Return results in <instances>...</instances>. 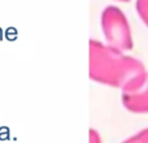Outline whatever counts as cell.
Listing matches in <instances>:
<instances>
[{"mask_svg": "<svg viewBox=\"0 0 148 143\" xmlns=\"http://www.w3.org/2000/svg\"><path fill=\"white\" fill-rule=\"evenodd\" d=\"M118 1H130V0H118Z\"/></svg>", "mask_w": 148, "mask_h": 143, "instance_id": "7", "label": "cell"}, {"mask_svg": "<svg viewBox=\"0 0 148 143\" xmlns=\"http://www.w3.org/2000/svg\"><path fill=\"white\" fill-rule=\"evenodd\" d=\"M88 76L92 81L121 89L122 94L140 90L148 73L142 61L99 41H90Z\"/></svg>", "mask_w": 148, "mask_h": 143, "instance_id": "1", "label": "cell"}, {"mask_svg": "<svg viewBox=\"0 0 148 143\" xmlns=\"http://www.w3.org/2000/svg\"><path fill=\"white\" fill-rule=\"evenodd\" d=\"M136 12L148 26V0H136Z\"/></svg>", "mask_w": 148, "mask_h": 143, "instance_id": "5", "label": "cell"}, {"mask_svg": "<svg viewBox=\"0 0 148 143\" xmlns=\"http://www.w3.org/2000/svg\"><path fill=\"white\" fill-rule=\"evenodd\" d=\"M123 107L133 113H148V77L140 90L130 94H122Z\"/></svg>", "mask_w": 148, "mask_h": 143, "instance_id": "3", "label": "cell"}, {"mask_svg": "<svg viewBox=\"0 0 148 143\" xmlns=\"http://www.w3.org/2000/svg\"><path fill=\"white\" fill-rule=\"evenodd\" d=\"M122 143H148V128L131 135L130 138L125 139Z\"/></svg>", "mask_w": 148, "mask_h": 143, "instance_id": "4", "label": "cell"}, {"mask_svg": "<svg viewBox=\"0 0 148 143\" xmlns=\"http://www.w3.org/2000/svg\"><path fill=\"white\" fill-rule=\"evenodd\" d=\"M88 143H103L101 137H100L99 131L95 129H90L88 131Z\"/></svg>", "mask_w": 148, "mask_h": 143, "instance_id": "6", "label": "cell"}, {"mask_svg": "<svg viewBox=\"0 0 148 143\" xmlns=\"http://www.w3.org/2000/svg\"><path fill=\"white\" fill-rule=\"evenodd\" d=\"M101 29L107 44L121 52L133 48V36L129 21L120 8L108 5L101 13Z\"/></svg>", "mask_w": 148, "mask_h": 143, "instance_id": "2", "label": "cell"}]
</instances>
